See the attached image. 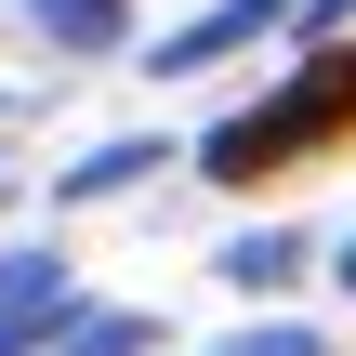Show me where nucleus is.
Instances as JSON below:
<instances>
[{
    "label": "nucleus",
    "mask_w": 356,
    "mask_h": 356,
    "mask_svg": "<svg viewBox=\"0 0 356 356\" xmlns=\"http://www.w3.org/2000/svg\"><path fill=\"white\" fill-rule=\"evenodd\" d=\"M343 132H356V40H330V53H304L264 106H238L225 132H198V172H211V185H264V172L343 145Z\"/></svg>",
    "instance_id": "1"
},
{
    "label": "nucleus",
    "mask_w": 356,
    "mask_h": 356,
    "mask_svg": "<svg viewBox=\"0 0 356 356\" xmlns=\"http://www.w3.org/2000/svg\"><path fill=\"white\" fill-rule=\"evenodd\" d=\"M53 330H79V304H66V264H53V251H0V356L53 343Z\"/></svg>",
    "instance_id": "2"
},
{
    "label": "nucleus",
    "mask_w": 356,
    "mask_h": 356,
    "mask_svg": "<svg viewBox=\"0 0 356 356\" xmlns=\"http://www.w3.org/2000/svg\"><path fill=\"white\" fill-rule=\"evenodd\" d=\"M277 13H304V0H211L198 26H172V40H159V79H185V66H225V53H238V40H264Z\"/></svg>",
    "instance_id": "3"
},
{
    "label": "nucleus",
    "mask_w": 356,
    "mask_h": 356,
    "mask_svg": "<svg viewBox=\"0 0 356 356\" xmlns=\"http://www.w3.org/2000/svg\"><path fill=\"white\" fill-rule=\"evenodd\" d=\"M26 26H40V40H66V53H119V26H132V13H119V0H26Z\"/></svg>",
    "instance_id": "4"
},
{
    "label": "nucleus",
    "mask_w": 356,
    "mask_h": 356,
    "mask_svg": "<svg viewBox=\"0 0 356 356\" xmlns=\"http://www.w3.org/2000/svg\"><path fill=\"white\" fill-rule=\"evenodd\" d=\"M159 159H172V145H159V132H132V145H92V159H79V172H66V198H119V185H145V172H159Z\"/></svg>",
    "instance_id": "5"
},
{
    "label": "nucleus",
    "mask_w": 356,
    "mask_h": 356,
    "mask_svg": "<svg viewBox=\"0 0 356 356\" xmlns=\"http://www.w3.org/2000/svg\"><path fill=\"white\" fill-rule=\"evenodd\" d=\"M225 277L238 291H277V277H304V238H277V225L264 238H225Z\"/></svg>",
    "instance_id": "6"
},
{
    "label": "nucleus",
    "mask_w": 356,
    "mask_h": 356,
    "mask_svg": "<svg viewBox=\"0 0 356 356\" xmlns=\"http://www.w3.org/2000/svg\"><path fill=\"white\" fill-rule=\"evenodd\" d=\"M145 343H159L145 317H79V356H145Z\"/></svg>",
    "instance_id": "7"
},
{
    "label": "nucleus",
    "mask_w": 356,
    "mask_h": 356,
    "mask_svg": "<svg viewBox=\"0 0 356 356\" xmlns=\"http://www.w3.org/2000/svg\"><path fill=\"white\" fill-rule=\"evenodd\" d=\"M211 356H330L317 330H238V343H211Z\"/></svg>",
    "instance_id": "8"
},
{
    "label": "nucleus",
    "mask_w": 356,
    "mask_h": 356,
    "mask_svg": "<svg viewBox=\"0 0 356 356\" xmlns=\"http://www.w3.org/2000/svg\"><path fill=\"white\" fill-rule=\"evenodd\" d=\"M343 13H356V0H304V26H343Z\"/></svg>",
    "instance_id": "9"
},
{
    "label": "nucleus",
    "mask_w": 356,
    "mask_h": 356,
    "mask_svg": "<svg viewBox=\"0 0 356 356\" xmlns=\"http://www.w3.org/2000/svg\"><path fill=\"white\" fill-rule=\"evenodd\" d=\"M343 291H356V238H343Z\"/></svg>",
    "instance_id": "10"
}]
</instances>
